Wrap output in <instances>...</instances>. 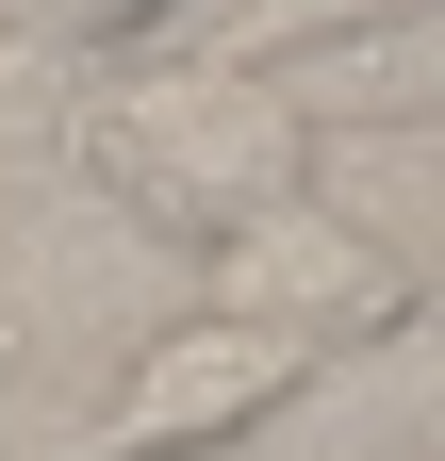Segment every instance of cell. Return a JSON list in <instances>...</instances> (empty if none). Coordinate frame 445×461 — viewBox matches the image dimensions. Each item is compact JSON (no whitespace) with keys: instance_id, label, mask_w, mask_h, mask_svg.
I'll return each mask as SVG.
<instances>
[{"instance_id":"1","label":"cell","mask_w":445,"mask_h":461,"mask_svg":"<svg viewBox=\"0 0 445 461\" xmlns=\"http://www.w3.org/2000/svg\"><path fill=\"white\" fill-rule=\"evenodd\" d=\"M83 165H99L132 214L198 230V248H232L248 214L313 198V83H297V67H248V50L132 67L116 99L83 115Z\"/></svg>"},{"instance_id":"5","label":"cell","mask_w":445,"mask_h":461,"mask_svg":"<svg viewBox=\"0 0 445 461\" xmlns=\"http://www.w3.org/2000/svg\"><path fill=\"white\" fill-rule=\"evenodd\" d=\"M0 17H17V33H50V50H149L182 0H0Z\"/></svg>"},{"instance_id":"4","label":"cell","mask_w":445,"mask_h":461,"mask_svg":"<svg viewBox=\"0 0 445 461\" xmlns=\"http://www.w3.org/2000/svg\"><path fill=\"white\" fill-rule=\"evenodd\" d=\"M363 33H445V0H248V67H297V50H363Z\"/></svg>"},{"instance_id":"2","label":"cell","mask_w":445,"mask_h":461,"mask_svg":"<svg viewBox=\"0 0 445 461\" xmlns=\"http://www.w3.org/2000/svg\"><path fill=\"white\" fill-rule=\"evenodd\" d=\"M198 313H232V330H281L297 363L313 346H379L413 313V264L379 248L363 214H330V198H281V214H248L232 248H198Z\"/></svg>"},{"instance_id":"3","label":"cell","mask_w":445,"mask_h":461,"mask_svg":"<svg viewBox=\"0 0 445 461\" xmlns=\"http://www.w3.org/2000/svg\"><path fill=\"white\" fill-rule=\"evenodd\" d=\"M297 379H313V363H297L281 330H232V313H182V330H165V346H149V363H132L116 395H99L83 461H182V445H232V429H264V412H281Z\"/></svg>"}]
</instances>
